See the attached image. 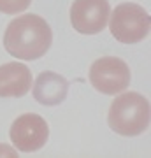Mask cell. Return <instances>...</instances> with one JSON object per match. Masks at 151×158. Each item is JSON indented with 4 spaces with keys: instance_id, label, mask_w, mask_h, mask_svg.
Returning <instances> with one entry per match:
<instances>
[{
    "instance_id": "cell-3",
    "label": "cell",
    "mask_w": 151,
    "mask_h": 158,
    "mask_svg": "<svg viewBox=\"0 0 151 158\" xmlns=\"http://www.w3.org/2000/svg\"><path fill=\"white\" fill-rule=\"evenodd\" d=\"M109 30L112 37L121 44H137L144 40L149 34L151 18L144 7L125 2L114 7L112 14H109Z\"/></svg>"
},
{
    "instance_id": "cell-10",
    "label": "cell",
    "mask_w": 151,
    "mask_h": 158,
    "mask_svg": "<svg viewBox=\"0 0 151 158\" xmlns=\"http://www.w3.org/2000/svg\"><path fill=\"white\" fill-rule=\"evenodd\" d=\"M0 153H7L9 156H14V155H16V151H14V149H9L7 146H0Z\"/></svg>"
},
{
    "instance_id": "cell-6",
    "label": "cell",
    "mask_w": 151,
    "mask_h": 158,
    "mask_svg": "<svg viewBox=\"0 0 151 158\" xmlns=\"http://www.w3.org/2000/svg\"><path fill=\"white\" fill-rule=\"evenodd\" d=\"M111 6L107 0H74L70 6V23L76 32L84 35L99 34L107 27Z\"/></svg>"
},
{
    "instance_id": "cell-8",
    "label": "cell",
    "mask_w": 151,
    "mask_h": 158,
    "mask_svg": "<svg viewBox=\"0 0 151 158\" xmlns=\"http://www.w3.org/2000/svg\"><path fill=\"white\" fill-rule=\"evenodd\" d=\"M69 83L67 79L56 72H42L35 79L34 98L42 106H58L67 98Z\"/></svg>"
},
{
    "instance_id": "cell-5",
    "label": "cell",
    "mask_w": 151,
    "mask_h": 158,
    "mask_svg": "<svg viewBox=\"0 0 151 158\" xmlns=\"http://www.w3.org/2000/svg\"><path fill=\"white\" fill-rule=\"evenodd\" d=\"M11 142L18 151L32 153L37 151L48 142L49 137V127L42 116L35 113H27L18 116L11 125L9 130Z\"/></svg>"
},
{
    "instance_id": "cell-1",
    "label": "cell",
    "mask_w": 151,
    "mask_h": 158,
    "mask_svg": "<svg viewBox=\"0 0 151 158\" xmlns=\"http://www.w3.org/2000/svg\"><path fill=\"white\" fill-rule=\"evenodd\" d=\"M53 42V32L44 18L23 14L14 18L4 34V48L14 58L37 60L44 56Z\"/></svg>"
},
{
    "instance_id": "cell-9",
    "label": "cell",
    "mask_w": 151,
    "mask_h": 158,
    "mask_svg": "<svg viewBox=\"0 0 151 158\" xmlns=\"http://www.w3.org/2000/svg\"><path fill=\"white\" fill-rule=\"evenodd\" d=\"M32 0H0V12L4 14H18L27 11Z\"/></svg>"
},
{
    "instance_id": "cell-7",
    "label": "cell",
    "mask_w": 151,
    "mask_h": 158,
    "mask_svg": "<svg viewBox=\"0 0 151 158\" xmlns=\"http://www.w3.org/2000/svg\"><path fill=\"white\" fill-rule=\"evenodd\" d=\"M32 88V72L25 63L9 62L0 65V97L19 98Z\"/></svg>"
},
{
    "instance_id": "cell-4",
    "label": "cell",
    "mask_w": 151,
    "mask_h": 158,
    "mask_svg": "<svg viewBox=\"0 0 151 158\" xmlns=\"http://www.w3.org/2000/svg\"><path fill=\"white\" fill-rule=\"evenodd\" d=\"M88 76L91 86L104 95H116L125 91L132 77L127 62L118 56H104L95 60L90 67Z\"/></svg>"
},
{
    "instance_id": "cell-2",
    "label": "cell",
    "mask_w": 151,
    "mask_h": 158,
    "mask_svg": "<svg viewBox=\"0 0 151 158\" xmlns=\"http://www.w3.org/2000/svg\"><path fill=\"white\" fill-rule=\"evenodd\" d=\"M149 114V100L137 91H127L112 100L107 123L112 132L125 137H134L148 130Z\"/></svg>"
}]
</instances>
